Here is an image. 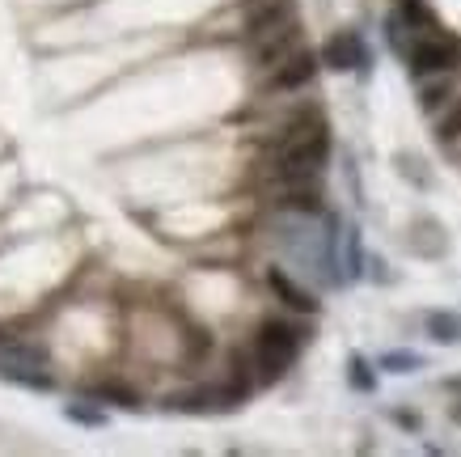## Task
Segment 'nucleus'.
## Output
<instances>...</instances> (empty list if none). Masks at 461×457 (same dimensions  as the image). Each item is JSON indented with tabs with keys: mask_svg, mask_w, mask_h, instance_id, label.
I'll list each match as a JSON object with an SVG mask.
<instances>
[{
	"mask_svg": "<svg viewBox=\"0 0 461 457\" xmlns=\"http://www.w3.org/2000/svg\"><path fill=\"white\" fill-rule=\"evenodd\" d=\"M0 377L14 381V386H26V389H51V373H42L39 361H22V356H0Z\"/></svg>",
	"mask_w": 461,
	"mask_h": 457,
	"instance_id": "9",
	"label": "nucleus"
},
{
	"mask_svg": "<svg viewBox=\"0 0 461 457\" xmlns=\"http://www.w3.org/2000/svg\"><path fill=\"white\" fill-rule=\"evenodd\" d=\"M381 369L385 373H415V369H423V356H415V352H381Z\"/></svg>",
	"mask_w": 461,
	"mask_h": 457,
	"instance_id": "14",
	"label": "nucleus"
},
{
	"mask_svg": "<svg viewBox=\"0 0 461 457\" xmlns=\"http://www.w3.org/2000/svg\"><path fill=\"white\" fill-rule=\"evenodd\" d=\"M402 17L411 22V26H423V30H436V17L423 9L420 0H402Z\"/></svg>",
	"mask_w": 461,
	"mask_h": 457,
	"instance_id": "16",
	"label": "nucleus"
},
{
	"mask_svg": "<svg viewBox=\"0 0 461 457\" xmlns=\"http://www.w3.org/2000/svg\"><path fill=\"white\" fill-rule=\"evenodd\" d=\"M428 334L436 343H461V318L457 314H428Z\"/></svg>",
	"mask_w": 461,
	"mask_h": 457,
	"instance_id": "11",
	"label": "nucleus"
},
{
	"mask_svg": "<svg viewBox=\"0 0 461 457\" xmlns=\"http://www.w3.org/2000/svg\"><path fill=\"white\" fill-rule=\"evenodd\" d=\"M94 398L114 402V407H123V411H136V407H140V394L119 386V381H102V386H94Z\"/></svg>",
	"mask_w": 461,
	"mask_h": 457,
	"instance_id": "12",
	"label": "nucleus"
},
{
	"mask_svg": "<svg viewBox=\"0 0 461 457\" xmlns=\"http://www.w3.org/2000/svg\"><path fill=\"white\" fill-rule=\"evenodd\" d=\"M453 416H457V419H461V407H457V411H453Z\"/></svg>",
	"mask_w": 461,
	"mask_h": 457,
	"instance_id": "20",
	"label": "nucleus"
},
{
	"mask_svg": "<svg viewBox=\"0 0 461 457\" xmlns=\"http://www.w3.org/2000/svg\"><path fill=\"white\" fill-rule=\"evenodd\" d=\"M348 381H351V389H360V394H373V389H377V377H373V369H368L364 356H351L348 361Z\"/></svg>",
	"mask_w": 461,
	"mask_h": 457,
	"instance_id": "13",
	"label": "nucleus"
},
{
	"mask_svg": "<svg viewBox=\"0 0 461 457\" xmlns=\"http://www.w3.org/2000/svg\"><path fill=\"white\" fill-rule=\"evenodd\" d=\"M326 157H330V132L321 119L313 114H301L293 123L284 127L280 136V149L271 157V174L284 182V187H293V182H313L326 166Z\"/></svg>",
	"mask_w": 461,
	"mask_h": 457,
	"instance_id": "1",
	"label": "nucleus"
},
{
	"mask_svg": "<svg viewBox=\"0 0 461 457\" xmlns=\"http://www.w3.org/2000/svg\"><path fill=\"white\" fill-rule=\"evenodd\" d=\"M313 72H318V56L301 47V51H293L284 64H276L271 89H280V94H288V89H305V85L313 81Z\"/></svg>",
	"mask_w": 461,
	"mask_h": 457,
	"instance_id": "7",
	"label": "nucleus"
},
{
	"mask_svg": "<svg viewBox=\"0 0 461 457\" xmlns=\"http://www.w3.org/2000/svg\"><path fill=\"white\" fill-rule=\"evenodd\" d=\"M288 22H296V0H258L250 14H246V34L254 39H263V34H271V30L288 26Z\"/></svg>",
	"mask_w": 461,
	"mask_h": 457,
	"instance_id": "5",
	"label": "nucleus"
},
{
	"mask_svg": "<svg viewBox=\"0 0 461 457\" xmlns=\"http://www.w3.org/2000/svg\"><path fill=\"white\" fill-rule=\"evenodd\" d=\"M267 284H271V292L284 301V309H293V314H318V301H313L284 267H271V271H267Z\"/></svg>",
	"mask_w": 461,
	"mask_h": 457,
	"instance_id": "8",
	"label": "nucleus"
},
{
	"mask_svg": "<svg viewBox=\"0 0 461 457\" xmlns=\"http://www.w3.org/2000/svg\"><path fill=\"white\" fill-rule=\"evenodd\" d=\"M301 343H305V331L293 326L284 318H267L254 334V364L263 369V381H276L293 369V361L301 356Z\"/></svg>",
	"mask_w": 461,
	"mask_h": 457,
	"instance_id": "2",
	"label": "nucleus"
},
{
	"mask_svg": "<svg viewBox=\"0 0 461 457\" xmlns=\"http://www.w3.org/2000/svg\"><path fill=\"white\" fill-rule=\"evenodd\" d=\"M280 204L284 208H293V212H309V216H318L321 212V191L313 187V182H293Z\"/></svg>",
	"mask_w": 461,
	"mask_h": 457,
	"instance_id": "10",
	"label": "nucleus"
},
{
	"mask_svg": "<svg viewBox=\"0 0 461 457\" xmlns=\"http://www.w3.org/2000/svg\"><path fill=\"white\" fill-rule=\"evenodd\" d=\"M293 51H301V26H296V22H288V26H280V30H271V34H263V39H254V56H258V64H263V69L284 64Z\"/></svg>",
	"mask_w": 461,
	"mask_h": 457,
	"instance_id": "6",
	"label": "nucleus"
},
{
	"mask_svg": "<svg viewBox=\"0 0 461 457\" xmlns=\"http://www.w3.org/2000/svg\"><path fill=\"white\" fill-rule=\"evenodd\" d=\"M411 77H440V72H453L461 64V47L453 39H440V34H423L402 51Z\"/></svg>",
	"mask_w": 461,
	"mask_h": 457,
	"instance_id": "3",
	"label": "nucleus"
},
{
	"mask_svg": "<svg viewBox=\"0 0 461 457\" xmlns=\"http://www.w3.org/2000/svg\"><path fill=\"white\" fill-rule=\"evenodd\" d=\"M436 136H440V140H457L461 136V106L448 114L445 123H440V132H436Z\"/></svg>",
	"mask_w": 461,
	"mask_h": 457,
	"instance_id": "19",
	"label": "nucleus"
},
{
	"mask_svg": "<svg viewBox=\"0 0 461 457\" xmlns=\"http://www.w3.org/2000/svg\"><path fill=\"white\" fill-rule=\"evenodd\" d=\"M445 97H448V85H428V89H423V111H436Z\"/></svg>",
	"mask_w": 461,
	"mask_h": 457,
	"instance_id": "17",
	"label": "nucleus"
},
{
	"mask_svg": "<svg viewBox=\"0 0 461 457\" xmlns=\"http://www.w3.org/2000/svg\"><path fill=\"white\" fill-rule=\"evenodd\" d=\"M321 64L335 72H364L368 69V47H364V39L356 34V30H339V34H330L326 39V47H321Z\"/></svg>",
	"mask_w": 461,
	"mask_h": 457,
	"instance_id": "4",
	"label": "nucleus"
},
{
	"mask_svg": "<svg viewBox=\"0 0 461 457\" xmlns=\"http://www.w3.org/2000/svg\"><path fill=\"white\" fill-rule=\"evenodd\" d=\"M64 416H68L72 424H85V428H102V424H106L102 411H89V407H81V402H68V407H64Z\"/></svg>",
	"mask_w": 461,
	"mask_h": 457,
	"instance_id": "15",
	"label": "nucleus"
},
{
	"mask_svg": "<svg viewBox=\"0 0 461 457\" xmlns=\"http://www.w3.org/2000/svg\"><path fill=\"white\" fill-rule=\"evenodd\" d=\"M348 271H351V276H360V233H356V229H351V233H348Z\"/></svg>",
	"mask_w": 461,
	"mask_h": 457,
	"instance_id": "18",
	"label": "nucleus"
}]
</instances>
